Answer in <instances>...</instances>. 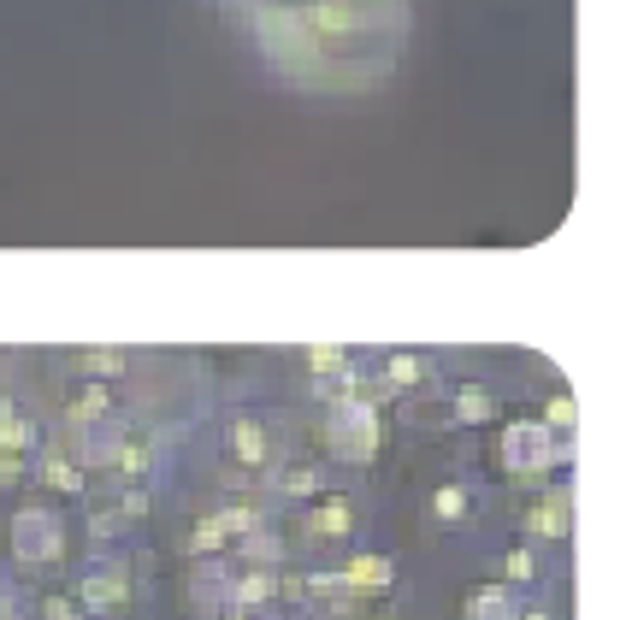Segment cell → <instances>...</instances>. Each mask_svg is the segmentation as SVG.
<instances>
[{"label":"cell","instance_id":"obj_1","mask_svg":"<svg viewBox=\"0 0 638 620\" xmlns=\"http://www.w3.org/2000/svg\"><path fill=\"white\" fill-rule=\"evenodd\" d=\"M384 579H390L384 561H355V567H349V585H384Z\"/></svg>","mask_w":638,"mask_h":620},{"label":"cell","instance_id":"obj_2","mask_svg":"<svg viewBox=\"0 0 638 620\" xmlns=\"http://www.w3.org/2000/svg\"><path fill=\"white\" fill-rule=\"evenodd\" d=\"M473 620H509V609L497 603V591H479V603H473Z\"/></svg>","mask_w":638,"mask_h":620}]
</instances>
